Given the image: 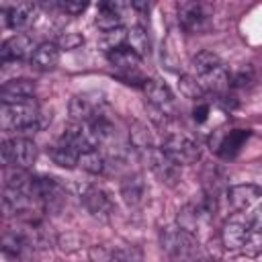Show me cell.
<instances>
[{
    "mask_svg": "<svg viewBox=\"0 0 262 262\" xmlns=\"http://www.w3.org/2000/svg\"><path fill=\"white\" fill-rule=\"evenodd\" d=\"M33 53H35V47H33L31 37L12 35L2 43L0 59H2V63H10V61H20V59L33 57Z\"/></svg>",
    "mask_w": 262,
    "mask_h": 262,
    "instance_id": "obj_14",
    "label": "cell"
},
{
    "mask_svg": "<svg viewBox=\"0 0 262 262\" xmlns=\"http://www.w3.org/2000/svg\"><path fill=\"white\" fill-rule=\"evenodd\" d=\"M106 59H108L111 66H115L119 72H137V68H139V63H141V57H139L133 49H129L127 45H123V47H119V49L106 53Z\"/></svg>",
    "mask_w": 262,
    "mask_h": 262,
    "instance_id": "obj_20",
    "label": "cell"
},
{
    "mask_svg": "<svg viewBox=\"0 0 262 262\" xmlns=\"http://www.w3.org/2000/svg\"><path fill=\"white\" fill-rule=\"evenodd\" d=\"M254 235L256 233L248 227V223H244V221H227L223 225V229H221V244L229 252L244 254V250L248 248V244L252 242Z\"/></svg>",
    "mask_w": 262,
    "mask_h": 262,
    "instance_id": "obj_11",
    "label": "cell"
},
{
    "mask_svg": "<svg viewBox=\"0 0 262 262\" xmlns=\"http://www.w3.org/2000/svg\"><path fill=\"white\" fill-rule=\"evenodd\" d=\"M209 111H211V108H209V104L199 100V102H196V106L192 108V119H194L196 123H205V121L209 119Z\"/></svg>",
    "mask_w": 262,
    "mask_h": 262,
    "instance_id": "obj_33",
    "label": "cell"
},
{
    "mask_svg": "<svg viewBox=\"0 0 262 262\" xmlns=\"http://www.w3.org/2000/svg\"><path fill=\"white\" fill-rule=\"evenodd\" d=\"M129 141L135 149H154V141H151V133L147 129V125H143L141 121H133L131 127H129Z\"/></svg>",
    "mask_w": 262,
    "mask_h": 262,
    "instance_id": "obj_24",
    "label": "cell"
},
{
    "mask_svg": "<svg viewBox=\"0 0 262 262\" xmlns=\"http://www.w3.org/2000/svg\"><path fill=\"white\" fill-rule=\"evenodd\" d=\"M250 135H252L250 129H219L211 135L209 143L217 156L231 160L237 156V151L242 149V145L248 141Z\"/></svg>",
    "mask_w": 262,
    "mask_h": 262,
    "instance_id": "obj_7",
    "label": "cell"
},
{
    "mask_svg": "<svg viewBox=\"0 0 262 262\" xmlns=\"http://www.w3.org/2000/svg\"><path fill=\"white\" fill-rule=\"evenodd\" d=\"M127 43V29L125 27H119V29H113V31H104L98 39V47L106 53L123 47Z\"/></svg>",
    "mask_w": 262,
    "mask_h": 262,
    "instance_id": "obj_25",
    "label": "cell"
},
{
    "mask_svg": "<svg viewBox=\"0 0 262 262\" xmlns=\"http://www.w3.org/2000/svg\"><path fill=\"white\" fill-rule=\"evenodd\" d=\"M162 250L176 262H194L199 252V239L194 233L182 229L180 225H168L160 231Z\"/></svg>",
    "mask_w": 262,
    "mask_h": 262,
    "instance_id": "obj_2",
    "label": "cell"
},
{
    "mask_svg": "<svg viewBox=\"0 0 262 262\" xmlns=\"http://www.w3.org/2000/svg\"><path fill=\"white\" fill-rule=\"evenodd\" d=\"M190 66H192V72L196 74V78H201V76H205L207 72H211L213 68H217V66H221V59L213 53V51H199L194 57H192V61H190Z\"/></svg>",
    "mask_w": 262,
    "mask_h": 262,
    "instance_id": "obj_26",
    "label": "cell"
},
{
    "mask_svg": "<svg viewBox=\"0 0 262 262\" xmlns=\"http://www.w3.org/2000/svg\"><path fill=\"white\" fill-rule=\"evenodd\" d=\"M80 43H82V37L70 33V35H63V37L59 39V49H61V47H66V49H74V47H78Z\"/></svg>",
    "mask_w": 262,
    "mask_h": 262,
    "instance_id": "obj_34",
    "label": "cell"
},
{
    "mask_svg": "<svg viewBox=\"0 0 262 262\" xmlns=\"http://www.w3.org/2000/svg\"><path fill=\"white\" fill-rule=\"evenodd\" d=\"M170 160H174L178 166H188V164H196L201 160V147L199 143L184 135V133H170L166 135L162 147H160Z\"/></svg>",
    "mask_w": 262,
    "mask_h": 262,
    "instance_id": "obj_5",
    "label": "cell"
},
{
    "mask_svg": "<svg viewBox=\"0 0 262 262\" xmlns=\"http://www.w3.org/2000/svg\"><path fill=\"white\" fill-rule=\"evenodd\" d=\"M123 4L121 2H100L98 8H96V27L104 33V31H113V29H119L123 27Z\"/></svg>",
    "mask_w": 262,
    "mask_h": 262,
    "instance_id": "obj_16",
    "label": "cell"
},
{
    "mask_svg": "<svg viewBox=\"0 0 262 262\" xmlns=\"http://www.w3.org/2000/svg\"><path fill=\"white\" fill-rule=\"evenodd\" d=\"M37 145L29 137H12L2 141V162L6 168H31L37 160Z\"/></svg>",
    "mask_w": 262,
    "mask_h": 262,
    "instance_id": "obj_4",
    "label": "cell"
},
{
    "mask_svg": "<svg viewBox=\"0 0 262 262\" xmlns=\"http://www.w3.org/2000/svg\"><path fill=\"white\" fill-rule=\"evenodd\" d=\"M246 223H248V227H250L254 233L262 235V203L246 215Z\"/></svg>",
    "mask_w": 262,
    "mask_h": 262,
    "instance_id": "obj_31",
    "label": "cell"
},
{
    "mask_svg": "<svg viewBox=\"0 0 262 262\" xmlns=\"http://www.w3.org/2000/svg\"><path fill=\"white\" fill-rule=\"evenodd\" d=\"M147 156H149V168L158 176V180H162L168 186H174L180 180V166L174 160H170L160 147L149 149Z\"/></svg>",
    "mask_w": 262,
    "mask_h": 262,
    "instance_id": "obj_12",
    "label": "cell"
},
{
    "mask_svg": "<svg viewBox=\"0 0 262 262\" xmlns=\"http://www.w3.org/2000/svg\"><path fill=\"white\" fill-rule=\"evenodd\" d=\"M51 160H53L57 166L72 170V168H76V166L80 164V151H78L76 147L63 143V141H57V143L53 145V149H51Z\"/></svg>",
    "mask_w": 262,
    "mask_h": 262,
    "instance_id": "obj_22",
    "label": "cell"
},
{
    "mask_svg": "<svg viewBox=\"0 0 262 262\" xmlns=\"http://www.w3.org/2000/svg\"><path fill=\"white\" fill-rule=\"evenodd\" d=\"M213 8L205 2H178V23L186 33H203L209 29Z\"/></svg>",
    "mask_w": 262,
    "mask_h": 262,
    "instance_id": "obj_6",
    "label": "cell"
},
{
    "mask_svg": "<svg viewBox=\"0 0 262 262\" xmlns=\"http://www.w3.org/2000/svg\"><path fill=\"white\" fill-rule=\"evenodd\" d=\"M55 6H57L61 12L76 16V14H82V12L88 8V2H82V0H66V2H55Z\"/></svg>",
    "mask_w": 262,
    "mask_h": 262,
    "instance_id": "obj_30",
    "label": "cell"
},
{
    "mask_svg": "<svg viewBox=\"0 0 262 262\" xmlns=\"http://www.w3.org/2000/svg\"><path fill=\"white\" fill-rule=\"evenodd\" d=\"M35 14H37V4H33V2H16V4L2 6L4 23H6V27H10L14 31L27 29L35 20Z\"/></svg>",
    "mask_w": 262,
    "mask_h": 262,
    "instance_id": "obj_13",
    "label": "cell"
},
{
    "mask_svg": "<svg viewBox=\"0 0 262 262\" xmlns=\"http://www.w3.org/2000/svg\"><path fill=\"white\" fill-rule=\"evenodd\" d=\"M108 102L100 92H82L70 100V115L76 123H92L108 117Z\"/></svg>",
    "mask_w": 262,
    "mask_h": 262,
    "instance_id": "obj_3",
    "label": "cell"
},
{
    "mask_svg": "<svg viewBox=\"0 0 262 262\" xmlns=\"http://www.w3.org/2000/svg\"><path fill=\"white\" fill-rule=\"evenodd\" d=\"M141 90H143V94H145V98L154 111H158L166 117L174 115V94H172L168 84H164L158 78H149L143 82Z\"/></svg>",
    "mask_w": 262,
    "mask_h": 262,
    "instance_id": "obj_8",
    "label": "cell"
},
{
    "mask_svg": "<svg viewBox=\"0 0 262 262\" xmlns=\"http://www.w3.org/2000/svg\"><path fill=\"white\" fill-rule=\"evenodd\" d=\"M31 248H33V246H31L29 237L23 235V233L6 231L4 237H2V250H4V254H6V256H12V258H16V260L25 258V254H27Z\"/></svg>",
    "mask_w": 262,
    "mask_h": 262,
    "instance_id": "obj_21",
    "label": "cell"
},
{
    "mask_svg": "<svg viewBox=\"0 0 262 262\" xmlns=\"http://www.w3.org/2000/svg\"><path fill=\"white\" fill-rule=\"evenodd\" d=\"M31 61H33V66H35L37 70H43V72L53 70V68L57 66V61H59V45L53 43V41H43V43H39V45L35 47V53H33Z\"/></svg>",
    "mask_w": 262,
    "mask_h": 262,
    "instance_id": "obj_19",
    "label": "cell"
},
{
    "mask_svg": "<svg viewBox=\"0 0 262 262\" xmlns=\"http://www.w3.org/2000/svg\"><path fill=\"white\" fill-rule=\"evenodd\" d=\"M196 80H199V84L203 86L205 92H211V94H217V96H225L229 92V88H231L229 72L223 68V63L213 68L211 72H207L205 76H201Z\"/></svg>",
    "mask_w": 262,
    "mask_h": 262,
    "instance_id": "obj_17",
    "label": "cell"
},
{
    "mask_svg": "<svg viewBox=\"0 0 262 262\" xmlns=\"http://www.w3.org/2000/svg\"><path fill=\"white\" fill-rule=\"evenodd\" d=\"M194 262H217V260H209V258H199V260H194Z\"/></svg>",
    "mask_w": 262,
    "mask_h": 262,
    "instance_id": "obj_36",
    "label": "cell"
},
{
    "mask_svg": "<svg viewBox=\"0 0 262 262\" xmlns=\"http://www.w3.org/2000/svg\"><path fill=\"white\" fill-rule=\"evenodd\" d=\"M35 94V84L27 78H14L8 80L2 90H0V98L2 104H14V102H23V100H31Z\"/></svg>",
    "mask_w": 262,
    "mask_h": 262,
    "instance_id": "obj_15",
    "label": "cell"
},
{
    "mask_svg": "<svg viewBox=\"0 0 262 262\" xmlns=\"http://www.w3.org/2000/svg\"><path fill=\"white\" fill-rule=\"evenodd\" d=\"M111 262H141V254L135 248H123L113 254Z\"/></svg>",
    "mask_w": 262,
    "mask_h": 262,
    "instance_id": "obj_32",
    "label": "cell"
},
{
    "mask_svg": "<svg viewBox=\"0 0 262 262\" xmlns=\"http://www.w3.org/2000/svg\"><path fill=\"white\" fill-rule=\"evenodd\" d=\"M104 156L98 151V149H90V151H84L80 154V168L90 172V174H100L104 170Z\"/></svg>",
    "mask_w": 262,
    "mask_h": 262,
    "instance_id": "obj_27",
    "label": "cell"
},
{
    "mask_svg": "<svg viewBox=\"0 0 262 262\" xmlns=\"http://www.w3.org/2000/svg\"><path fill=\"white\" fill-rule=\"evenodd\" d=\"M254 80H256V74H254L252 66H242L233 74H229L231 88H250L254 84Z\"/></svg>",
    "mask_w": 262,
    "mask_h": 262,
    "instance_id": "obj_28",
    "label": "cell"
},
{
    "mask_svg": "<svg viewBox=\"0 0 262 262\" xmlns=\"http://www.w3.org/2000/svg\"><path fill=\"white\" fill-rule=\"evenodd\" d=\"M82 203H84L86 211H88L92 217L100 219V221L111 219V215H113V211H115V205H113L108 192L102 190L100 186H86V188L82 190Z\"/></svg>",
    "mask_w": 262,
    "mask_h": 262,
    "instance_id": "obj_10",
    "label": "cell"
},
{
    "mask_svg": "<svg viewBox=\"0 0 262 262\" xmlns=\"http://www.w3.org/2000/svg\"><path fill=\"white\" fill-rule=\"evenodd\" d=\"M131 8L141 10V12H147V10H149V4H147V2H133V4H131Z\"/></svg>",
    "mask_w": 262,
    "mask_h": 262,
    "instance_id": "obj_35",
    "label": "cell"
},
{
    "mask_svg": "<svg viewBox=\"0 0 262 262\" xmlns=\"http://www.w3.org/2000/svg\"><path fill=\"white\" fill-rule=\"evenodd\" d=\"M180 92H182L186 98H192V100H196V102H199V98H203V94H205L203 86H201L199 80L192 78V76H182V78H180Z\"/></svg>",
    "mask_w": 262,
    "mask_h": 262,
    "instance_id": "obj_29",
    "label": "cell"
},
{
    "mask_svg": "<svg viewBox=\"0 0 262 262\" xmlns=\"http://www.w3.org/2000/svg\"><path fill=\"white\" fill-rule=\"evenodd\" d=\"M121 196L129 207H137L145 199V180L141 174H129L121 182Z\"/></svg>",
    "mask_w": 262,
    "mask_h": 262,
    "instance_id": "obj_18",
    "label": "cell"
},
{
    "mask_svg": "<svg viewBox=\"0 0 262 262\" xmlns=\"http://www.w3.org/2000/svg\"><path fill=\"white\" fill-rule=\"evenodd\" d=\"M227 201L235 213H242L246 217L262 203V188L254 184H235L227 190Z\"/></svg>",
    "mask_w": 262,
    "mask_h": 262,
    "instance_id": "obj_9",
    "label": "cell"
},
{
    "mask_svg": "<svg viewBox=\"0 0 262 262\" xmlns=\"http://www.w3.org/2000/svg\"><path fill=\"white\" fill-rule=\"evenodd\" d=\"M129 49H133L139 57H145V55H149V37H147V33H145V29L143 27H131V29H127V43H125Z\"/></svg>",
    "mask_w": 262,
    "mask_h": 262,
    "instance_id": "obj_23",
    "label": "cell"
},
{
    "mask_svg": "<svg viewBox=\"0 0 262 262\" xmlns=\"http://www.w3.org/2000/svg\"><path fill=\"white\" fill-rule=\"evenodd\" d=\"M2 125L12 131H37L47 125V115L33 98L14 104H2Z\"/></svg>",
    "mask_w": 262,
    "mask_h": 262,
    "instance_id": "obj_1",
    "label": "cell"
}]
</instances>
